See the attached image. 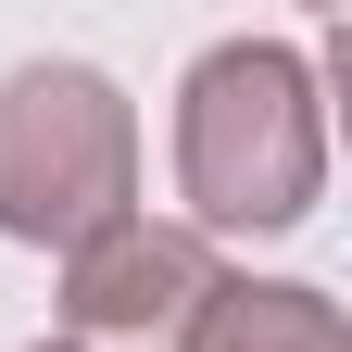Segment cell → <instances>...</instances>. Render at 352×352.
Masks as SVG:
<instances>
[{
	"mask_svg": "<svg viewBox=\"0 0 352 352\" xmlns=\"http://www.w3.org/2000/svg\"><path fill=\"white\" fill-rule=\"evenodd\" d=\"M38 352H63V340H38Z\"/></svg>",
	"mask_w": 352,
	"mask_h": 352,
	"instance_id": "5b68a950",
	"label": "cell"
},
{
	"mask_svg": "<svg viewBox=\"0 0 352 352\" xmlns=\"http://www.w3.org/2000/svg\"><path fill=\"white\" fill-rule=\"evenodd\" d=\"M214 277V239H189L176 214H113L63 252V352H176Z\"/></svg>",
	"mask_w": 352,
	"mask_h": 352,
	"instance_id": "3957f363",
	"label": "cell"
},
{
	"mask_svg": "<svg viewBox=\"0 0 352 352\" xmlns=\"http://www.w3.org/2000/svg\"><path fill=\"white\" fill-rule=\"evenodd\" d=\"M176 352H352V315L315 277H214Z\"/></svg>",
	"mask_w": 352,
	"mask_h": 352,
	"instance_id": "277c9868",
	"label": "cell"
},
{
	"mask_svg": "<svg viewBox=\"0 0 352 352\" xmlns=\"http://www.w3.org/2000/svg\"><path fill=\"white\" fill-rule=\"evenodd\" d=\"M176 227L189 239H289L327 201V101L289 38H214L176 88Z\"/></svg>",
	"mask_w": 352,
	"mask_h": 352,
	"instance_id": "6da1fadb",
	"label": "cell"
},
{
	"mask_svg": "<svg viewBox=\"0 0 352 352\" xmlns=\"http://www.w3.org/2000/svg\"><path fill=\"white\" fill-rule=\"evenodd\" d=\"M139 214V101L101 63H13L0 76V239L76 252Z\"/></svg>",
	"mask_w": 352,
	"mask_h": 352,
	"instance_id": "7a4b0ae2",
	"label": "cell"
}]
</instances>
